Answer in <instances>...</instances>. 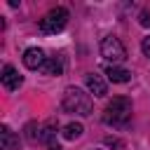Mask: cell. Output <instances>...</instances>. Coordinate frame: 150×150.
<instances>
[{"instance_id": "2e32d148", "label": "cell", "mask_w": 150, "mask_h": 150, "mask_svg": "<svg viewBox=\"0 0 150 150\" xmlns=\"http://www.w3.org/2000/svg\"><path fill=\"white\" fill-rule=\"evenodd\" d=\"M105 143H108V145H115V148H120V150H122V148H124V145H122V143H120V141H117V138H110V136H108V138H105Z\"/></svg>"}, {"instance_id": "9c48e42d", "label": "cell", "mask_w": 150, "mask_h": 150, "mask_svg": "<svg viewBox=\"0 0 150 150\" xmlns=\"http://www.w3.org/2000/svg\"><path fill=\"white\" fill-rule=\"evenodd\" d=\"M105 75H108V80L115 82V84H122V82H129V80H131V73H129L127 68H120V66H108V68H105Z\"/></svg>"}, {"instance_id": "277c9868", "label": "cell", "mask_w": 150, "mask_h": 150, "mask_svg": "<svg viewBox=\"0 0 150 150\" xmlns=\"http://www.w3.org/2000/svg\"><path fill=\"white\" fill-rule=\"evenodd\" d=\"M101 56H103L105 61H110V66H117V63H122V61L127 59V49H124V45H122L120 38L105 35V38L101 40Z\"/></svg>"}, {"instance_id": "4fadbf2b", "label": "cell", "mask_w": 150, "mask_h": 150, "mask_svg": "<svg viewBox=\"0 0 150 150\" xmlns=\"http://www.w3.org/2000/svg\"><path fill=\"white\" fill-rule=\"evenodd\" d=\"M23 136H26L30 143H35V141H40V136H42V127H40L38 122H28L26 129H23Z\"/></svg>"}, {"instance_id": "3957f363", "label": "cell", "mask_w": 150, "mask_h": 150, "mask_svg": "<svg viewBox=\"0 0 150 150\" xmlns=\"http://www.w3.org/2000/svg\"><path fill=\"white\" fill-rule=\"evenodd\" d=\"M66 23H68V9L66 7H54L40 19V30L47 33V35H54V33L63 30Z\"/></svg>"}, {"instance_id": "9a60e30c", "label": "cell", "mask_w": 150, "mask_h": 150, "mask_svg": "<svg viewBox=\"0 0 150 150\" xmlns=\"http://www.w3.org/2000/svg\"><path fill=\"white\" fill-rule=\"evenodd\" d=\"M141 49H143V54L150 59V35H148V38H143V42H141Z\"/></svg>"}, {"instance_id": "30bf717a", "label": "cell", "mask_w": 150, "mask_h": 150, "mask_svg": "<svg viewBox=\"0 0 150 150\" xmlns=\"http://www.w3.org/2000/svg\"><path fill=\"white\" fill-rule=\"evenodd\" d=\"M42 73L45 75H63V56H47Z\"/></svg>"}, {"instance_id": "7c38bea8", "label": "cell", "mask_w": 150, "mask_h": 150, "mask_svg": "<svg viewBox=\"0 0 150 150\" xmlns=\"http://www.w3.org/2000/svg\"><path fill=\"white\" fill-rule=\"evenodd\" d=\"M61 134H63V138H66V141H77V138L84 134V127H82L80 122H68V124L63 127V131H61Z\"/></svg>"}, {"instance_id": "8fae6325", "label": "cell", "mask_w": 150, "mask_h": 150, "mask_svg": "<svg viewBox=\"0 0 150 150\" xmlns=\"http://www.w3.org/2000/svg\"><path fill=\"white\" fill-rule=\"evenodd\" d=\"M56 129H59L56 120H47V122L42 124V136H40V141L47 143V145H54V143H56Z\"/></svg>"}, {"instance_id": "5bb4252c", "label": "cell", "mask_w": 150, "mask_h": 150, "mask_svg": "<svg viewBox=\"0 0 150 150\" xmlns=\"http://www.w3.org/2000/svg\"><path fill=\"white\" fill-rule=\"evenodd\" d=\"M138 23H141L143 28H150V9H141V14H138Z\"/></svg>"}, {"instance_id": "52a82bcc", "label": "cell", "mask_w": 150, "mask_h": 150, "mask_svg": "<svg viewBox=\"0 0 150 150\" xmlns=\"http://www.w3.org/2000/svg\"><path fill=\"white\" fill-rule=\"evenodd\" d=\"M2 84H5V89L14 91V89H19L23 84V77L19 75V70L14 66H5L2 68Z\"/></svg>"}, {"instance_id": "5b68a950", "label": "cell", "mask_w": 150, "mask_h": 150, "mask_svg": "<svg viewBox=\"0 0 150 150\" xmlns=\"http://www.w3.org/2000/svg\"><path fill=\"white\" fill-rule=\"evenodd\" d=\"M45 61H47V56H45V52L40 47H28L23 52V66L28 70H42Z\"/></svg>"}, {"instance_id": "6da1fadb", "label": "cell", "mask_w": 150, "mask_h": 150, "mask_svg": "<svg viewBox=\"0 0 150 150\" xmlns=\"http://www.w3.org/2000/svg\"><path fill=\"white\" fill-rule=\"evenodd\" d=\"M63 110L66 112H73V115H82V117H87V115H91V94H87L84 89H80V87H66V91H63Z\"/></svg>"}, {"instance_id": "e0dca14e", "label": "cell", "mask_w": 150, "mask_h": 150, "mask_svg": "<svg viewBox=\"0 0 150 150\" xmlns=\"http://www.w3.org/2000/svg\"><path fill=\"white\" fill-rule=\"evenodd\" d=\"M49 150H61V145H59V143H54V145H49Z\"/></svg>"}, {"instance_id": "7a4b0ae2", "label": "cell", "mask_w": 150, "mask_h": 150, "mask_svg": "<svg viewBox=\"0 0 150 150\" xmlns=\"http://www.w3.org/2000/svg\"><path fill=\"white\" fill-rule=\"evenodd\" d=\"M103 122L110 127H127L131 122V98L115 96L103 110Z\"/></svg>"}, {"instance_id": "ba28073f", "label": "cell", "mask_w": 150, "mask_h": 150, "mask_svg": "<svg viewBox=\"0 0 150 150\" xmlns=\"http://www.w3.org/2000/svg\"><path fill=\"white\" fill-rule=\"evenodd\" d=\"M0 148L2 150H19V136L7 124H2V129H0Z\"/></svg>"}, {"instance_id": "8992f818", "label": "cell", "mask_w": 150, "mask_h": 150, "mask_svg": "<svg viewBox=\"0 0 150 150\" xmlns=\"http://www.w3.org/2000/svg\"><path fill=\"white\" fill-rule=\"evenodd\" d=\"M84 84H87L89 94H94L96 98H103L108 94V84H105L103 75H98V73H87L84 75Z\"/></svg>"}]
</instances>
